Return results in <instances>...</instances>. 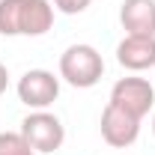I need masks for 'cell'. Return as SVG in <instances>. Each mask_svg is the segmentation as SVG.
Wrapping results in <instances>:
<instances>
[{
  "label": "cell",
  "instance_id": "cell-1",
  "mask_svg": "<svg viewBox=\"0 0 155 155\" xmlns=\"http://www.w3.org/2000/svg\"><path fill=\"white\" fill-rule=\"evenodd\" d=\"M104 75V60L93 45H69L63 54H60V78L75 87V90H90L96 87Z\"/></svg>",
  "mask_w": 155,
  "mask_h": 155
},
{
  "label": "cell",
  "instance_id": "cell-2",
  "mask_svg": "<svg viewBox=\"0 0 155 155\" xmlns=\"http://www.w3.org/2000/svg\"><path fill=\"white\" fill-rule=\"evenodd\" d=\"M21 134L36 155H51L63 146L66 128H63L60 116H54L51 110H30L21 119Z\"/></svg>",
  "mask_w": 155,
  "mask_h": 155
},
{
  "label": "cell",
  "instance_id": "cell-3",
  "mask_svg": "<svg viewBox=\"0 0 155 155\" xmlns=\"http://www.w3.org/2000/svg\"><path fill=\"white\" fill-rule=\"evenodd\" d=\"M18 98L30 110H48L60 96V78L48 69H30L18 78Z\"/></svg>",
  "mask_w": 155,
  "mask_h": 155
},
{
  "label": "cell",
  "instance_id": "cell-4",
  "mask_svg": "<svg viewBox=\"0 0 155 155\" xmlns=\"http://www.w3.org/2000/svg\"><path fill=\"white\" fill-rule=\"evenodd\" d=\"M110 101L116 107L128 110L131 116L143 119L155 107V87L146 78H119L110 90Z\"/></svg>",
  "mask_w": 155,
  "mask_h": 155
},
{
  "label": "cell",
  "instance_id": "cell-5",
  "mask_svg": "<svg viewBox=\"0 0 155 155\" xmlns=\"http://www.w3.org/2000/svg\"><path fill=\"white\" fill-rule=\"evenodd\" d=\"M98 128H101V137H104L107 146L125 149V146H131L137 137H140V119L131 116L128 110H122V107H116L114 101H107L104 110H101Z\"/></svg>",
  "mask_w": 155,
  "mask_h": 155
},
{
  "label": "cell",
  "instance_id": "cell-6",
  "mask_svg": "<svg viewBox=\"0 0 155 155\" xmlns=\"http://www.w3.org/2000/svg\"><path fill=\"white\" fill-rule=\"evenodd\" d=\"M116 63L128 72H146L155 66V36H125L116 45Z\"/></svg>",
  "mask_w": 155,
  "mask_h": 155
},
{
  "label": "cell",
  "instance_id": "cell-7",
  "mask_svg": "<svg viewBox=\"0 0 155 155\" xmlns=\"http://www.w3.org/2000/svg\"><path fill=\"white\" fill-rule=\"evenodd\" d=\"M119 24L125 36H155V0H122Z\"/></svg>",
  "mask_w": 155,
  "mask_h": 155
},
{
  "label": "cell",
  "instance_id": "cell-8",
  "mask_svg": "<svg viewBox=\"0 0 155 155\" xmlns=\"http://www.w3.org/2000/svg\"><path fill=\"white\" fill-rule=\"evenodd\" d=\"M51 27H54V6H51V0H24L21 36H45Z\"/></svg>",
  "mask_w": 155,
  "mask_h": 155
},
{
  "label": "cell",
  "instance_id": "cell-9",
  "mask_svg": "<svg viewBox=\"0 0 155 155\" xmlns=\"http://www.w3.org/2000/svg\"><path fill=\"white\" fill-rule=\"evenodd\" d=\"M24 0H0V36H21Z\"/></svg>",
  "mask_w": 155,
  "mask_h": 155
},
{
  "label": "cell",
  "instance_id": "cell-10",
  "mask_svg": "<svg viewBox=\"0 0 155 155\" xmlns=\"http://www.w3.org/2000/svg\"><path fill=\"white\" fill-rule=\"evenodd\" d=\"M0 155H36L21 131H0Z\"/></svg>",
  "mask_w": 155,
  "mask_h": 155
},
{
  "label": "cell",
  "instance_id": "cell-11",
  "mask_svg": "<svg viewBox=\"0 0 155 155\" xmlns=\"http://www.w3.org/2000/svg\"><path fill=\"white\" fill-rule=\"evenodd\" d=\"M54 3V9H60L63 15H81L93 0H51Z\"/></svg>",
  "mask_w": 155,
  "mask_h": 155
},
{
  "label": "cell",
  "instance_id": "cell-12",
  "mask_svg": "<svg viewBox=\"0 0 155 155\" xmlns=\"http://www.w3.org/2000/svg\"><path fill=\"white\" fill-rule=\"evenodd\" d=\"M6 87H9V72H6V66L0 63V96L6 93Z\"/></svg>",
  "mask_w": 155,
  "mask_h": 155
},
{
  "label": "cell",
  "instance_id": "cell-13",
  "mask_svg": "<svg viewBox=\"0 0 155 155\" xmlns=\"http://www.w3.org/2000/svg\"><path fill=\"white\" fill-rule=\"evenodd\" d=\"M152 134H155V114H152Z\"/></svg>",
  "mask_w": 155,
  "mask_h": 155
}]
</instances>
